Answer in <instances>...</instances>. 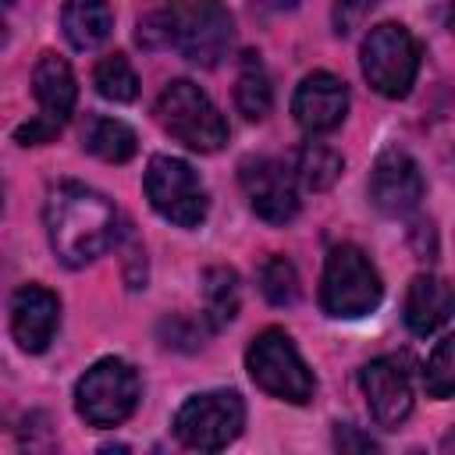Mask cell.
I'll use <instances>...</instances> for the list:
<instances>
[{
	"label": "cell",
	"instance_id": "23",
	"mask_svg": "<svg viewBox=\"0 0 455 455\" xmlns=\"http://www.w3.org/2000/svg\"><path fill=\"white\" fill-rule=\"evenodd\" d=\"M256 281H259V291L267 295V302H274V306H291L299 299V274H295L291 259H284V256H267L256 270Z\"/></svg>",
	"mask_w": 455,
	"mask_h": 455
},
{
	"label": "cell",
	"instance_id": "29",
	"mask_svg": "<svg viewBox=\"0 0 455 455\" xmlns=\"http://www.w3.org/2000/svg\"><path fill=\"white\" fill-rule=\"evenodd\" d=\"M0 206H4V185H0Z\"/></svg>",
	"mask_w": 455,
	"mask_h": 455
},
{
	"label": "cell",
	"instance_id": "25",
	"mask_svg": "<svg viewBox=\"0 0 455 455\" xmlns=\"http://www.w3.org/2000/svg\"><path fill=\"white\" fill-rule=\"evenodd\" d=\"M373 4H377V0H338V4H334V28H338L341 36H348V32L373 11Z\"/></svg>",
	"mask_w": 455,
	"mask_h": 455
},
{
	"label": "cell",
	"instance_id": "26",
	"mask_svg": "<svg viewBox=\"0 0 455 455\" xmlns=\"http://www.w3.org/2000/svg\"><path fill=\"white\" fill-rule=\"evenodd\" d=\"M334 444H338L341 451H377V441L366 437V434H359V430L348 427V423H338V430H334Z\"/></svg>",
	"mask_w": 455,
	"mask_h": 455
},
{
	"label": "cell",
	"instance_id": "11",
	"mask_svg": "<svg viewBox=\"0 0 455 455\" xmlns=\"http://www.w3.org/2000/svg\"><path fill=\"white\" fill-rule=\"evenodd\" d=\"M238 181L256 217L267 224H288L299 213V188L295 174L274 156H252L238 167Z\"/></svg>",
	"mask_w": 455,
	"mask_h": 455
},
{
	"label": "cell",
	"instance_id": "19",
	"mask_svg": "<svg viewBox=\"0 0 455 455\" xmlns=\"http://www.w3.org/2000/svg\"><path fill=\"white\" fill-rule=\"evenodd\" d=\"M235 103L249 121H263L270 114L274 92H270V78L267 68L259 60V53H242V68H238V82H235Z\"/></svg>",
	"mask_w": 455,
	"mask_h": 455
},
{
	"label": "cell",
	"instance_id": "18",
	"mask_svg": "<svg viewBox=\"0 0 455 455\" xmlns=\"http://www.w3.org/2000/svg\"><path fill=\"white\" fill-rule=\"evenodd\" d=\"M82 146L107 164H124L135 156V132L117 117H89Z\"/></svg>",
	"mask_w": 455,
	"mask_h": 455
},
{
	"label": "cell",
	"instance_id": "2",
	"mask_svg": "<svg viewBox=\"0 0 455 455\" xmlns=\"http://www.w3.org/2000/svg\"><path fill=\"white\" fill-rule=\"evenodd\" d=\"M167 46L199 68H213L235 36V18L220 0H171L167 4Z\"/></svg>",
	"mask_w": 455,
	"mask_h": 455
},
{
	"label": "cell",
	"instance_id": "9",
	"mask_svg": "<svg viewBox=\"0 0 455 455\" xmlns=\"http://www.w3.org/2000/svg\"><path fill=\"white\" fill-rule=\"evenodd\" d=\"M245 427V405L235 391L192 395L174 416V437L192 451H220Z\"/></svg>",
	"mask_w": 455,
	"mask_h": 455
},
{
	"label": "cell",
	"instance_id": "16",
	"mask_svg": "<svg viewBox=\"0 0 455 455\" xmlns=\"http://www.w3.org/2000/svg\"><path fill=\"white\" fill-rule=\"evenodd\" d=\"M451 313V288L448 281L441 277H430V274H419L412 277L409 291H405V323L412 334L427 338L434 334Z\"/></svg>",
	"mask_w": 455,
	"mask_h": 455
},
{
	"label": "cell",
	"instance_id": "24",
	"mask_svg": "<svg viewBox=\"0 0 455 455\" xmlns=\"http://www.w3.org/2000/svg\"><path fill=\"white\" fill-rule=\"evenodd\" d=\"M423 384L434 398H451V391H455V338L451 334H444L437 341V348L430 352L427 370H423Z\"/></svg>",
	"mask_w": 455,
	"mask_h": 455
},
{
	"label": "cell",
	"instance_id": "4",
	"mask_svg": "<svg viewBox=\"0 0 455 455\" xmlns=\"http://www.w3.org/2000/svg\"><path fill=\"white\" fill-rule=\"evenodd\" d=\"M139 395H142V384L135 366L117 355H107L82 373L75 387V409L92 427H117L135 412Z\"/></svg>",
	"mask_w": 455,
	"mask_h": 455
},
{
	"label": "cell",
	"instance_id": "15",
	"mask_svg": "<svg viewBox=\"0 0 455 455\" xmlns=\"http://www.w3.org/2000/svg\"><path fill=\"white\" fill-rule=\"evenodd\" d=\"M57 323H60V302L50 288L43 284H25L14 291V302H11V331H14V341L25 348V352H46L53 334H57Z\"/></svg>",
	"mask_w": 455,
	"mask_h": 455
},
{
	"label": "cell",
	"instance_id": "13",
	"mask_svg": "<svg viewBox=\"0 0 455 455\" xmlns=\"http://www.w3.org/2000/svg\"><path fill=\"white\" fill-rule=\"evenodd\" d=\"M423 199V174L416 160L402 149H387L377 156L370 171V203L387 217H405Z\"/></svg>",
	"mask_w": 455,
	"mask_h": 455
},
{
	"label": "cell",
	"instance_id": "22",
	"mask_svg": "<svg viewBox=\"0 0 455 455\" xmlns=\"http://www.w3.org/2000/svg\"><path fill=\"white\" fill-rule=\"evenodd\" d=\"M92 82H96V92L103 100H114V103H132L139 96V75L124 53H107L96 64Z\"/></svg>",
	"mask_w": 455,
	"mask_h": 455
},
{
	"label": "cell",
	"instance_id": "5",
	"mask_svg": "<svg viewBox=\"0 0 455 455\" xmlns=\"http://www.w3.org/2000/svg\"><path fill=\"white\" fill-rule=\"evenodd\" d=\"M156 117L181 146L196 153H217L228 142V121L210 103V96L188 78L171 82L156 100Z\"/></svg>",
	"mask_w": 455,
	"mask_h": 455
},
{
	"label": "cell",
	"instance_id": "21",
	"mask_svg": "<svg viewBox=\"0 0 455 455\" xmlns=\"http://www.w3.org/2000/svg\"><path fill=\"white\" fill-rule=\"evenodd\" d=\"M341 171H345V160H341L338 149H331V146H323V142H306V146L299 149L295 178H299L306 188L323 192V188H331V185L341 178Z\"/></svg>",
	"mask_w": 455,
	"mask_h": 455
},
{
	"label": "cell",
	"instance_id": "7",
	"mask_svg": "<svg viewBox=\"0 0 455 455\" xmlns=\"http://www.w3.org/2000/svg\"><path fill=\"white\" fill-rule=\"evenodd\" d=\"M416 71H419V43L412 39V32L405 25L384 21V25L370 28V36L363 43V75L380 96H387V100L409 96Z\"/></svg>",
	"mask_w": 455,
	"mask_h": 455
},
{
	"label": "cell",
	"instance_id": "20",
	"mask_svg": "<svg viewBox=\"0 0 455 455\" xmlns=\"http://www.w3.org/2000/svg\"><path fill=\"white\" fill-rule=\"evenodd\" d=\"M238 274L231 267H210L203 274V313L210 327H228L238 313Z\"/></svg>",
	"mask_w": 455,
	"mask_h": 455
},
{
	"label": "cell",
	"instance_id": "10",
	"mask_svg": "<svg viewBox=\"0 0 455 455\" xmlns=\"http://www.w3.org/2000/svg\"><path fill=\"white\" fill-rule=\"evenodd\" d=\"M32 89H36L39 114H36L28 124H21V128L14 132V139H18L21 146H43V142H50V139L64 128V121L71 117V110H75V92H78V89H75L71 64H68L60 53H50V50L36 60Z\"/></svg>",
	"mask_w": 455,
	"mask_h": 455
},
{
	"label": "cell",
	"instance_id": "1",
	"mask_svg": "<svg viewBox=\"0 0 455 455\" xmlns=\"http://www.w3.org/2000/svg\"><path fill=\"white\" fill-rule=\"evenodd\" d=\"M43 220H46L50 249L68 267L92 263L96 256H103L117 242V231H121L114 203L82 181L53 185L46 192Z\"/></svg>",
	"mask_w": 455,
	"mask_h": 455
},
{
	"label": "cell",
	"instance_id": "14",
	"mask_svg": "<svg viewBox=\"0 0 455 455\" xmlns=\"http://www.w3.org/2000/svg\"><path fill=\"white\" fill-rule=\"evenodd\" d=\"M291 114L309 135L334 132L348 114V85L331 71H313L291 96Z\"/></svg>",
	"mask_w": 455,
	"mask_h": 455
},
{
	"label": "cell",
	"instance_id": "17",
	"mask_svg": "<svg viewBox=\"0 0 455 455\" xmlns=\"http://www.w3.org/2000/svg\"><path fill=\"white\" fill-rule=\"evenodd\" d=\"M60 25L75 50H96L114 28V11L107 0H68Z\"/></svg>",
	"mask_w": 455,
	"mask_h": 455
},
{
	"label": "cell",
	"instance_id": "28",
	"mask_svg": "<svg viewBox=\"0 0 455 455\" xmlns=\"http://www.w3.org/2000/svg\"><path fill=\"white\" fill-rule=\"evenodd\" d=\"M11 4H14V0H0V14H4V11L11 7Z\"/></svg>",
	"mask_w": 455,
	"mask_h": 455
},
{
	"label": "cell",
	"instance_id": "27",
	"mask_svg": "<svg viewBox=\"0 0 455 455\" xmlns=\"http://www.w3.org/2000/svg\"><path fill=\"white\" fill-rule=\"evenodd\" d=\"M263 4H267V7H277V11H281V7H291V4H299V0H263Z\"/></svg>",
	"mask_w": 455,
	"mask_h": 455
},
{
	"label": "cell",
	"instance_id": "3",
	"mask_svg": "<svg viewBox=\"0 0 455 455\" xmlns=\"http://www.w3.org/2000/svg\"><path fill=\"white\" fill-rule=\"evenodd\" d=\"M384 284L370 256L355 245H334L323 263V284H320V302L327 316L338 320H355L366 316L380 306Z\"/></svg>",
	"mask_w": 455,
	"mask_h": 455
},
{
	"label": "cell",
	"instance_id": "12",
	"mask_svg": "<svg viewBox=\"0 0 455 455\" xmlns=\"http://www.w3.org/2000/svg\"><path fill=\"white\" fill-rule=\"evenodd\" d=\"M359 387L366 395L370 416L384 430H395V427H402L409 419V412H412V384H409V373H405V366L398 359H391V355L370 359L359 370Z\"/></svg>",
	"mask_w": 455,
	"mask_h": 455
},
{
	"label": "cell",
	"instance_id": "6",
	"mask_svg": "<svg viewBox=\"0 0 455 455\" xmlns=\"http://www.w3.org/2000/svg\"><path fill=\"white\" fill-rule=\"evenodd\" d=\"M245 366H249V377L256 380V387H263L274 398H284L291 405H306L313 398V387H316L313 373L302 363L295 341L277 327H267L263 334L252 338V345L245 352Z\"/></svg>",
	"mask_w": 455,
	"mask_h": 455
},
{
	"label": "cell",
	"instance_id": "8",
	"mask_svg": "<svg viewBox=\"0 0 455 455\" xmlns=\"http://www.w3.org/2000/svg\"><path fill=\"white\" fill-rule=\"evenodd\" d=\"M146 196H149V206L178 228H199L206 220V210H210V196H206L203 178L196 174L192 164H185L178 156H153L149 160Z\"/></svg>",
	"mask_w": 455,
	"mask_h": 455
}]
</instances>
